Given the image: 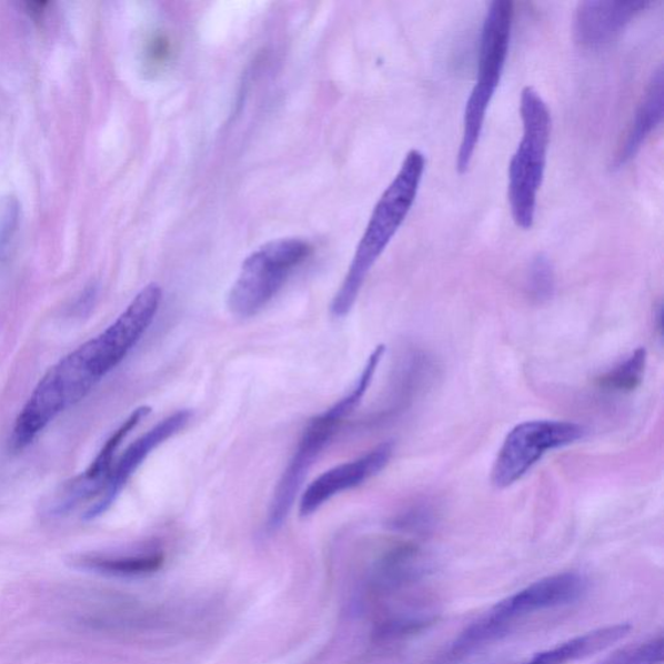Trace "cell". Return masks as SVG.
<instances>
[{
  "mask_svg": "<svg viewBox=\"0 0 664 664\" xmlns=\"http://www.w3.org/2000/svg\"><path fill=\"white\" fill-rule=\"evenodd\" d=\"M514 4L511 0H494L483 22L477 77L463 113L462 141L457 154V171L467 172L481 139L486 110L499 88L511 44Z\"/></svg>",
  "mask_w": 664,
  "mask_h": 664,
  "instance_id": "277c9868",
  "label": "cell"
},
{
  "mask_svg": "<svg viewBox=\"0 0 664 664\" xmlns=\"http://www.w3.org/2000/svg\"><path fill=\"white\" fill-rule=\"evenodd\" d=\"M192 419L190 411L175 412L172 415L167 416L164 421H161L153 429H151L142 437L135 440L125 452L121 455V459L115 463L110 482H108L102 497L97 504L92 505L88 513L84 514V520L91 521L98 519L99 515L104 514L108 509L112 506L115 499L119 497L123 486L127 485L129 479L133 476L137 469L142 465L143 461L157 450L158 446L164 444L167 440L179 434L184 427L188 426Z\"/></svg>",
  "mask_w": 664,
  "mask_h": 664,
  "instance_id": "8fae6325",
  "label": "cell"
},
{
  "mask_svg": "<svg viewBox=\"0 0 664 664\" xmlns=\"http://www.w3.org/2000/svg\"><path fill=\"white\" fill-rule=\"evenodd\" d=\"M663 67L660 66L648 80L624 141L615 153L612 168L620 169L636 157L646 139L651 137L663 119L664 95Z\"/></svg>",
  "mask_w": 664,
  "mask_h": 664,
  "instance_id": "4fadbf2b",
  "label": "cell"
},
{
  "mask_svg": "<svg viewBox=\"0 0 664 664\" xmlns=\"http://www.w3.org/2000/svg\"><path fill=\"white\" fill-rule=\"evenodd\" d=\"M554 288L555 278L552 262L544 254H539L537 258L532 260L529 270L527 290L530 296L542 303V301L552 298Z\"/></svg>",
  "mask_w": 664,
  "mask_h": 664,
  "instance_id": "d6986e66",
  "label": "cell"
},
{
  "mask_svg": "<svg viewBox=\"0 0 664 664\" xmlns=\"http://www.w3.org/2000/svg\"><path fill=\"white\" fill-rule=\"evenodd\" d=\"M521 118L523 135L509 164V202L515 225L529 230L535 222L552 128L550 108L534 88L522 91Z\"/></svg>",
  "mask_w": 664,
  "mask_h": 664,
  "instance_id": "5b68a950",
  "label": "cell"
},
{
  "mask_svg": "<svg viewBox=\"0 0 664 664\" xmlns=\"http://www.w3.org/2000/svg\"><path fill=\"white\" fill-rule=\"evenodd\" d=\"M312 253L313 245L300 238L275 239L260 247L244 260L230 290V312L239 319L258 314Z\"/></svg>",
  "mask_w": 664,
  "mask_h": 664,
  "instance_id": "8992f818",
  "label": "cell"
},
{
  "mask_svg": "<svg viewBox=\"0 0 664 664\" xmlns=\"http://www.w3.org/2000/svg\"><path fill=\"white\" fill-rule=\"evenodd\" d=\"M393 454V445L383 443L374 447L362 457L342 463L323 473L308 486L300 500L301 516H309L319 511L336 494L364 484L369 479L389 465Z\"/></svg>",
  "mask_w": 664,
  "mask_h": 664,
  "instance_id": "30bf717a",
  "label": "cell"
},
{
  "mask_svg": "<svg viewBox=\"0 0 664 664\" xmlns=\"http://www.w3.org/2000/svg\"><path fill=\"white\" fill-rule=\"evenodd\" d=\"M647 353L645 349H638L631 356L621 362L597 380L598 388L606 392L627 393L635 391L645 374Z\"/></svg>",
  "mask_w": 664,
  "mask_h": 664,
  "instance_id": "2e32d148",
  "label": "cell"
},
{
  "mask_svg": "<svg viewBox=\"0 0 664 664\" xmlns=\"http://www.w3.org/2000/svg\"><path fill=\"white\" fill-rule=\"evenodd\" d=\"M424 168H426L424 154L419 150L409 151L395 179L376 203L354 253L349 273L332 300L331 313L338 319L350 314L370 270L388 249L392 238L411 212L419 195Z\"/></svg>",
  "mask_w": 664,
  "mask_h": 664,
  "instance_id": "6da1fadb",
  "label": "cell"
},
{
  "mask_svg": "<svg viewBox=\"0 0 664 664\" xmlns=\"http://www.w3.org/2000/svg\"><path fill=\"white\" fill-rule=\"evenodd\" d=\"M87 567L118 576H139L154 573L162 565V555L147 554L134 557L95 559L84 561Z\"/></svg>",
  "mask_w": 664,
  "mask_h": 664,
  "instance_id": "e0dca14e",
  "label": "cell"
},
{
  "mask_svg": "<svg viewBox=\"0 0 664 664\" xmlns=\"http://www.w3.org/2000/svg\"><path fill=\"white\" fill-rule=\"evenodd\" d=\"M152 412L150 406H139L113 432L84 473L72 479L57 494L51 504L52 515H66L84 501L102 494L112 475L114 457L123 440Z\"/></svg>",
  "mask_w": 664,
  "mask_h": 664,
  "instance_id": "9c48e42d",
  "label": "cell"
},
{
  "mask_svg": "<svg viewBox=\"0 0 664 664\" xmlns=\"http://www.w3.org/2000/svg\"><path fill=\"white\" fill-rule=\"evenodd\" d=\"M582 424L563 421L523 422L509 432L492 470V482L506 489L519 482L547 452L579 442Z\"/></svg>",
  "mask_w": 664,
  "mask_h": 664,
  "instance_id": "52a82bcc",
  "label": "cell"
},
{
  "mask_svg": "<svg viewBox=\"0 0 664 664\" xmlns=\"http://www.w3.org/2000/svg\"><path fill=\"white\" fill-rule=\"evenodd\" d=\"M653 6L647 0H588L577 6L574 37L584 48H600L620 36L632 20Z\"/></svg>",
  "mask_w": 664,
  "mask_h": 664,
  "instance_id": "7c38bea8",
  "label": "cell"
},
{
  "mask_svg": "<svg viewBox=\"0 0 664 664\" xmlns=\"http://www.w3.org/2000/svg\"><path fill=\"white\" fill-rule=\"evenodd\" d=\"M150 59L153 64H161L164 61L169 53V44L165 38L161 36L154 38L152 40L150 49Z\"/></svg>",
  "mask_w": 664,
  "mask_h": 664,
  "instance_id": "ffe728a7",
  "label": "cell"
},
{
  "mask_svg": "<svg viewBox=\"0 0 664 664\" xmlns=\"http://www.w3.org/2000/svg\"><path fill=\"white\" fill-rule=\"evenodd\" d=\"M632 625L620 623L584 633L520 664H567L605 651L630 635Z\"/></svg>",
  "mask_w": 664,
  "mask_h": 664,
  "instance_id": "5bb4252c",
  "label": "cell"
},
{
  "mask_svg": "<svg viewBox=\"0 0 664 664\" xmlns=\"http://www.w3.org/2000/svg\"><path fill=\"white\" fill-rule=\"evenodd\" d=\"M427 569L426 555L419 546L404 544L393 547L381 562L383 582L391 586L415 581Z\"/></svg>",
  "mask_w": 664,
  "mask_h": 664,
  "instance_id": "9a60e30c",
  "label": "cell"
},
{
  "mask_svg": "<svg viewBox=\"0 0 664 664\" xmlns=\"http://www.w3.org/2000/svg\"><path fill=\"white\" fill-rule=\"evenodd\" d=\"M46 7H48L46 2L28 3V11L32 14L33 19L38 20L42 18Z\"/></svg>",
  "mask_w": 664,
  "mask_h": 664,
  "instance_id": "44dd1931",
  "label": "cell"
},
{
  "mask_svg": "<svg viewBox=\"0 0 664 664\" xmlns=\"http://www.w3.org/2000/svg\"><path fill=\"white\" fill-rule=\"evenodd\" d=\"M664 640L656 636L644 643L625 646L598 664H663Z\"/></svg>",
  "mask_w": 664,
  "mask_h": 664,
  "instance_id": "ac0fdd59",
  "label": "cell"
},
{
  "mask_svg": "<svg viewBox=\"0 0 664 664\" xmlns=\"http://www.w3.org/2000/svg\"><path fill=\"white\" fill-rule=\"evenodd\" d=\"M161 300L158 283L145 285L110 328L88 342L92 362L102 378L118 368L141 341L159 312Z\"/></svg>",
  "mask_w": 664,
  "mask_h": 664,
  "instance_id": "ba28073f",
  "label": "cell"
},
{
  "mask_svg": "<svg viewBox=\"0 0 664 664\" xmlns=\"http://www.w3.org/2000/svg\"><path fill=\"white\" fill-rule=\"evenodd\" d=\"M384 353L385 346L378 345L374 352L370 354L364 370H362L358 382L354 383L350 393H346L336 404L329 408L322 414L314 416L308 423L296 451L293 453L288 469L284 470L280 483L276 485L272 501H270L266 524L270 532L280 530L284 521L288 520L309 471H311L316 460L320 459L323 451L326 450L338 430L342 427L346 416H350L354 412V409L361 404L362 399L365 398Z\"/></svg>",
  "mask_w": 664,
  "mask_h": 664,
  "instance_id": "7a4b0ae2",
  "label": "cell"
},
{
  "mask_svg": "<svg viewBox=\"0 0 664 664\" xmlns=\"http://www.w3.org/2000/svg\"><path fill=\"white\" fill-rule=\"evenodd\" d=\"M586 591L588 579L574 571L540 579L526 588L497 602L481 620L469 625L454 641L452 655L475 652L476 648L505 636L513 625L524 617L547 608L574 604Z\"/></svg>",
  "mask_w": 664,
  "mask_h": 664,
  "instance_id": "3957f363",
  "label": "cell"
}]
</instances>
